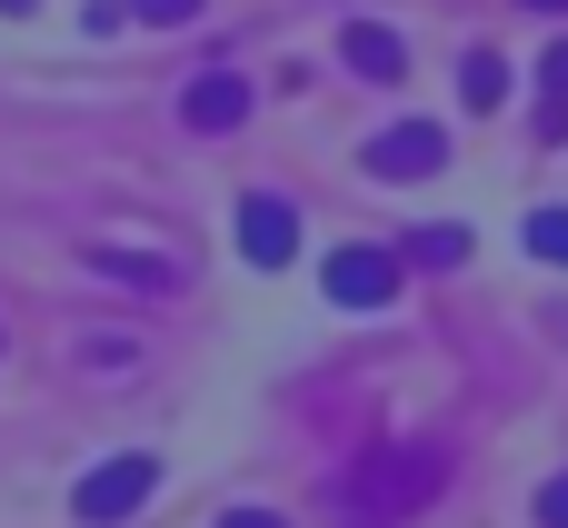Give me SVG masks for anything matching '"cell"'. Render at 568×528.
<instances>
[{"label":"cell","mask_w":568,"mask_h":528,"mask_svg":"<svg viewBox=\"0 0 568 528\" xmlns=\"http://www.w3.org/2000/svg\"><path fill=\"white\" fill-rule=\"evenodd\" d=\"M150 489H160V459H110V469H90V479L70 489V509H80L90 528H120Z\"/></svg>","instance_id":"cell-1"},{"label":"cell","mask_w":568,"mask_h":528,"mask_svg":"<svg viewBox=\"0 0 568 528\" xmlns=\"http://www.w3.org/2000/svg\"><path fill=\"white\" fill-rule=\"evenodd\" d=\"M329 299L339 309H379V299H399V250H369V240H349V250H329Z\"/></svg>","instance_id":"cell-2"},{"label":"cell","mask_w":568,"mask_h":528,"mask_svg":"<svg viewBox=\"0 0 568 528\" xmlns=\"http://www.w3.org/2000/svg\"><path fill=\"white\" fill-rule=\"evenodd\" d=\"M439 160H449V130H429V120H399V130L369 140V170L379 180H429Z\"/></svg>","instance_id":"cell-3"},{"label":"cell","mask_w":568,"mask_h":528,"mask_svg":"<svg viewBox=\"0 0 568 528\" xmlns=\"http://www.w3.org/2000/svg\"><path fill=\"white\" fill-rule=\"evenodd\" d=\"M240 260H250V270H290V260H300L290 200H240Z\"/></svg>","instance_id":"cell-4"},{"label":"cell","mask_w":568,"mask_h":528,"mask_svg":"<svg viewBox=\"0 0 568 528\" xmlns=\"http://www.w3.org/2000/svg\"><path fill=\"white\" fill-rule=\"evenodd\" d=\"M339 60H349L359 80H389V90L409 80V40H399L389 20H349V30H339Z\"/></svg>","instance_id":"cell-5"},{"label":"cell","mask_w":568,"mask_h":528,"mask_svg":"<svg viewBox=\"0 0 568 528\" xmlns=\"http://www.w3.org/2000/svg\"><path fill=\"white\" fill-rule=\"evenodd\" d=\"M439 479H449V459H439V449H409V459H379V469H369L359 489H379L369 509H419V499H429Z\"/></svg>","instance_id":"cell-6"},{"label":"cell","mask_w":568,"mask_h":528,"mask_svg":"<svg viewBox=\"0 0 568 528\" xmlns=\"http://www.w3.org/2000/svg\"><path fill=\"white\" fill-rule=\"evenodd\" d=\"M180 120H190V130H240V120H250V80H240V70L190 80V90H180Z\"/></svg>","instance_id":"cell-7"},{"label":"cell","mask_w":568,"mask_h":528,"mask_svg":"<svg viewBox=\"0 0 568 528\" xmlns=\"http://www.w3.org/2000/svg\"><path fill=\"white\" fill-rule=\"evenodd\" d=\"M499 90H509V60H499V50H469V60H459V100H469V110H499Z\"/></svg>","instance_id":"cell-8"},{"label":"cell","mask_w":568,"mask_h":528,"mask_svg":"<svg viewBox=\"0 0 568 528\" xmlns=\"http://www.w3.org/2000/svg\"><path fill=\"white\" fill-rule=\"evenodd\" d=\"M399 260H429V270H459V260H469V230H419V240H409Z\"/></svg>","instance_id":"cell-9"},{"label":"cell","mask_w":568,"mask_h":528,"mask_svg":"<svg viewBox=\"0 0 568 528\" xmlns=\"http://www.w3.org/2000/svg\"><path fill=\"white\" fill-rule=\"evenodd\" d=\"M529 250H539L549 270H568V210H539V220H529Z\"/></svg>","instance_id":"cell-10"},{"label":"cell","mask_w":568,"mask_h":528,"mask_svg":"<svg viewBox=\"0 0 568 528\" xmlns=\"http://www.w3.org/2000/svg\"><path fill=\"white\" fill-rule=\"evenodd\" d=\"M130 20H150V30H180V20H200V0H130Z\"/></svg>","instance_id":"cell-11"},{"label":"cell","mask_w":568,"mask_h":528,"mask_svg":"<svg viewBox=\"0 0 568 528\" xmlns=\"http://www.w3.org/2000/svg\"><path fill=\"white\" fill-rule=\"evenodd\" d=\"M539 90H549V100H568V40H549V60H539Z\"/></svg>","instance_id":"cell-12"},{"label":"cell","mask_w":568,"mask_h":528,"mask_svg":"<svg viewBox=\"0 0 568 528\" xmlns=\"http://www.w3.org/2000/svg\"><path fill=\"white\" fill-rule=\"evenodd\" d=\"M539 519H549V528H568V479H549V489H539Z\"/></svg>","instance_id":"cell-13"},{"label":"cell","mask_w":568,"mask_h":528,"mask_svg":"<svg viewBox=\"0 0 568 528\" xmlns=\"http://www.w3.org/2000/svg\"><path fill=\"white\" fill-rule=\"evenodd\" d=\"M220 528H290V519H270V509H230Z\"/></svg>","instance_id":"cell-14"},{"label":"cell","mask_w":568,"mask_h":528,"mask_svg":"<svg viewBox=\"0 0 568 528\" xmlns=\"http://www.w3.org/2000/svg\"><path fill=\"white\" fill-rule=\"evenodd\" d=\"M529 10H568V0H529Z\"/></svg>","instance_id":"cell-15"},{"label":"cell","mask_w":568,"mask_h":528,"mask_svg":"<svg viewBox=\"0 0 568 528\" xmlns=\"http://www.w3.org/2000/svg\"><path fill=\"white\" fill-rule=\"evenodd\" d=\"M0 10H30V0H0Z\"/></svg>","instance_id":"cell-16"}]
</instances>
